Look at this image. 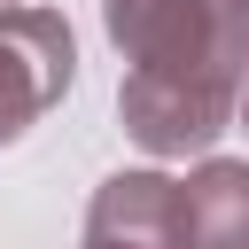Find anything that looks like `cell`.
<instances>
[{
  "label": "cell",
  "mask_w": 249,
  "mask_h": 249,
  "mask_svg": "<svg viewBox=\"0 0 249 249\" xmlns=\"http://www.w3.org/2000/svg\"><path fill=\"white\" fill-rule=\"evenodd\" d=\"M124 47V132L148 156L210 148L249 78V0H101Z\"/></svg>",
  "instance_id": "obj_1"
},
{
  "label": "cell",
  "mask_w": 249,
  "mask_h": 249,
  "mask_svg": "<svg viewBox=\"0 0 249 249\" xmlns=\"http://www.w3.org/2000/svg\"><path fill=\"white\" fill-rule=\"evenodd\" d=\"M70 70H78L70 23L54 8H39V0H16L0 16V140H16L23 124H39L70 93Z\"/></svg>",
  "instance_id": "obj_2"
},
{
  "label": "cell",
  "mask_w": 249,
  "mask_h": 249,
  "mask_svg": "<svg viewBox=\"0 0 249 249\" xmlns=\"http://www.w3.org/2000/svg\"><path fill=\"white\" fill-rule=\"evenodd\" d=\"M78 249H179L171 179H163V171H117V179L93 195Z\"/></svg>",
  "instance_id": "obj_3"
},
{
  "label": "cell",
  "mask_w": 249,
  "mask_h": 249,
  "mask_svg": "<svg viewBox=\"0 0 249 249\" xmlns=\"http://www.w3.org/2000/svg\"><path fill=\"white\" fill-rule=\"evenodd\" d=\"M179 249H249V163L210 156L195 179H171Z\"/></svg>",
  "instance_id": "obj_4"
},
{
  "label": "cell",
  "mask_w": 249,
  "mask_h": 249,
  "mask_svg": "<svg viewBox=\"0 0 249 249\" xmlns=\"http://www.w3.org/2000/svg\"><path fill=\"white\" fill-rule=\"evenodd\" d=\"M241 86H249V78H241ZM241 117H249V93H241Z\"/></svg>",
  "instance_id": "obj_5"
}]
</instances>
